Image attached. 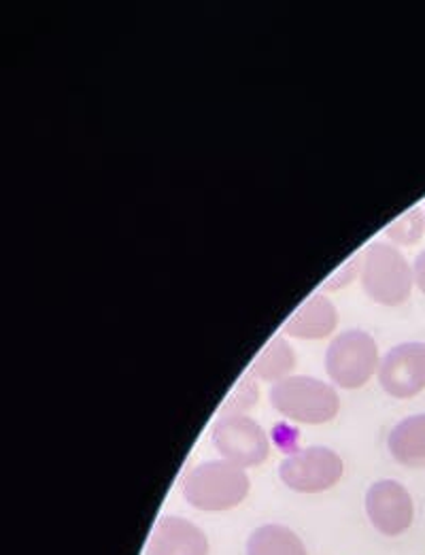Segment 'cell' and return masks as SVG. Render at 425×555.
I'll return each instance as SVG.
<instances>
[{
    "instance_id": "cell-11",
    "label": "cell",
    "mask_w": 425,
    "mask_h": 555,
    "mask_svg": "<svg viewBox=\"0 0 425 555\" xmlns=\"http://www.w3.org/2000/svg\"><path fill=\"white\" fill-rule=\"evenodd\" d=\"M391 457L409 468H425V413L404 417L389 433Z\"/></svg>"
},
{
    "instance_id": "cell-3",
    "label": "cell",
    "mask_w": 425,
    "mask_h": 555,
    "mask_svg": "<svg viewBox=\"0 0 425 555\" xmlns=\"http://www.w3.org/2000/svg\"><path fill=\"white\" fill-rule=\"evenodd\" d=\"M270 404L296 424H327L336 417L340 400L336 389L315 377L292 375L270 389Z\"/></svg>"
},
{
    "instance_id": "cell-6",
    "label": "cell",
    "mask_w": 425,
    "mask_h": 555,
    "mask_svg": "<svg viewBox=\"0 0 425 555\" xmlns=\"http://www.w3.org/2000/svg\"><path fill=\"white\" fill-rule=\"evenodd\" d=\"M211 441L217 453L239 468L260 466L270 453L265 428L247 415H221L212 426Z\"/></svg>"
},
{
    "instance_id": "cell-12",
    "label": "cell",
    "mask_w": 425,
    "mask_h": 555,
    "mask_svg": "<svg viewBox=\"0 0 425 555\" xmlns=\"http://www.w3.org/2000/svg\"><path fill=\"white\" fill-rule=\"evenodd\" d=\"M247 555H309L302 539L279 524L260 526L247 541Z\"/></svg>"
},
{
    "instance_id": "cell-4",
    "label": "cell",
    "mask_w": 425,
    "mask_h": 555,
    "mask_svg": "<svg viewBox=\"0 0 425 555\" xmlns=\"http://www.w3.org/2000/svg\"><path fill=\"white\" fill-rule=\"evenodd\" d=\"M378 347L364 331L338 334L325 351V373L338 388L366 386L378 371Z\"/></svg>"
},
{
    "instance_id": "cell-13",
    "label": "cell",
    "mask_w": 425,
    "mask_h": 555,
    "mask_svg": "<svg viewBox=\"0 0 425 555\" xmlns=\"http://www.w3.org/2000/svg\"><path fill=\"white\" fill-rule=\"evenodd\" d=\"M294 369H296V351L281 336L270 338L254 362V375L274 384L292 377Z\"/></svg>"
},
{
    "instance_id": "cell-10",
    "label": "cell",
    "mask_w": 425,
    "mask_h": 555,
    "mask_svg": "<svg viewBox=\"0 0 425 555\" xmlns=\"http://www.w3.org/2000/svg\"><path fill=\"white\" fill-rule=\"evenodd\" d=\"M338 313L334 302L323 296V294H313L309 296L283 324V333L296 338H323L336 328Z\"/></svg>"
},
{
    "instance_id": "cell-15",
    "label": "cell",
    "mask_w": 425,
    "mask_h": 555,
    "mask_svg": "<svg viewBox=\"0 0 425 555\" xmlns=\"http://www.w3.org/2000/svg\"><path fill=\"white\" fill-rule=\"evenodd\" d=\"M256 400H258V386L247 375L239 384V388L234 389V393L228 398V402L221 406V415H241V411L252 406Z\"/></svg>"
},
{
    "instance_id": "cell-5",
    "label": "cell",
    "mask_w": 425,
    "mask_h": 555,
    "mask_svg": "<svg viewBox=\"0 0 425 555\" xmlns=\"http://www.w3.org/2000/svg\"><path fill=\"white\" fill-rule=\"evenodd\" d=\"M345 473V464L330 447H305L287 455L279 466L281 481L300 494H319L334 488Z\"/></svg>"
},
{
    "instance_id": "cell-8",
    "label": "cell",
    "mask_w": 425,
    "mask_h": 555,
    "mask_svg": "<svg viewBox=\"0 0 425 555\" xmlns=\"http://www.w3.org/2000/svg\"><path fill=\"white\" fill-rule=\"evenodd\" d=\"M366 513L381 534L400 537L413 526L415 504L402 483L383 479L372 483L366 492Z\"/></svg>"
},
{
    "instance_id": "cell-16",
    "label": "cell",
    "mask_w": 425,
    "mask_h": 555,
    "mask_svg": "<svg viewBox=\"0 0 425 555\" xmlns=\"http://www.w3.org/2000/svg\"><path fill=\"white\" fill-rule=\"evenodd\" d=\"M413 275H415V283L417 287L424 292L425 296V251H422L415 260V267H413Z\"/></svg>"
},
{
    "instance_id": "cell-9",
    "label": "cell",
    "mask_w": 425,
    "mask_h": 555,
    "mask_svg": "<svg viewBox=\"0 0 425 555\" xmlns=\"http://www.w3.org/2000/svg\"><path fill=\"white\" fill-rule=\"evenodd\" d=\"M147 555H209V539L196 524L166 515L152 530Z\"/></svg>"
},
{
    "instance_id": "cell-7",
    "label": "cell",
    "mask_w": 425,
    "mask_h": 555,
    "mask_svg": "<svg viewBox=\"0 0 425 555\" xmlns=\"http://www.w3.org/2000/svg\"><path fill=\"white\" fill-rule=\"evenodd\" d=\"M378 384L394 398H413L425 389V343H400L378 364Z\"/></svg>"
},
{
    "instance_id": "cell-1",
    "label": "cell",
    "mask_w": 425,
    "mask_h": 555,
    "mask_svg": "<svg viewBox=\"0 0 425 555\" xmlns=\"http://www.w3.org/2000/svg\"><path fill=\"white\" fill-rule=\"evenodd\" d=\"M249 477L226 460H212L194 466L183 479V499L198 511L221 513L239 506L249 494Z\"/></svg>"
},
{
    "instance_id": "cell-14",
    "label": "cell",
    "mask_w": 425,
    "mask_h": 555,
    "mask_svg": "<svg viewBox=\"0 0 425 555\" xmlns=\"http://www.w3.org/2000/svg\"><path fill=\"white\" fill-rule=\"evenodd\" d=\"M424 228V211H422L420 207H415V209H411L409 214H404L402 218H398L385 232H387V236H391V241H396V243L415 245V243L422 238Z\"/></svg>"
},
{
    "instance_id": "cell-2",
    "label": "cell",
    "mask_w": 425,
    "mask_h": 555,
    "mask_svg": "<svg viewBox=\"0 0 425 555\" xmlns=\"http://www.w3.org/2000/svg\"><path fill=\"white\" fill-rule=\"evenodd\" d=\"M362 287L374 302L385 307L402 305L413 289V269L400 249L389 243H371L362 254L360 264Z\"/></svg>"
}]
</instances>
